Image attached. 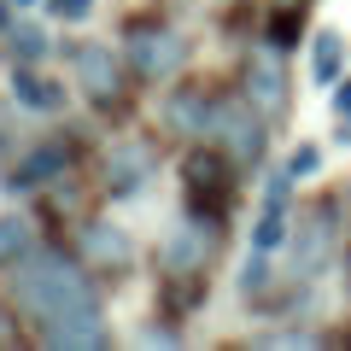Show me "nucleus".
<instances>
[{
  "mask_svg": "<svg viewBox=\"0 0 351 351\" xmlns=\"http://www.w3.org/2000/svg\"><path fill=\"white\" fill-rule=\"evenodd\" d=\"M12 304L29 322H59V316L100 311V287L76 258H64L53 246H29L12 263Z\"/></svg>",
  "mask_w": 351,
  "mask_h": 351,
  "instance_id": "f257e3e1",
  "label": "nucleus"
},
{
  "mask_svg": "<svg viewBox=\"0 0 351 351\" xmlns=\"http://www.w3.org/2000/svg\"><path fill=\"white\" fill-rule=\"evenodd\" d=\"M205 141H217V147L234 158V170H258L263 152H269V117H263L258 106L240 94V88H217V106H211V129H205Z\"/></svg>",
  "mask_w": 351,
  "mask_h": 351,
  "instance_id": "f03ea898",
  "label": "nucleus"
},
{
  "mask_svg": "<svg viewBox=\"0 0 351 351\" xmlns=\"http://www.w3.org/2000/svg\"><path fill=\"white\" fill-rule=\"evenodd\" d=\"M182 182H188V211H205L217 223L234 211V158L217 141H193L182 152Z\"/></svg>",
  "mask_w": 351,
  "mask_h": 351,
  "instance_id": "7ed1b4c3",
  "label": "nucleus"
},
{
  "mask_svg": "<svg viewBox=\"0 0 351 351\" xmlns=\"http://www.w3.org/2000/svg\"><path fill=\"white\" fill-rule=\"evenodd\" d=\"M123 59L141 82H170V76L188 71V36L170 24H135L123 41Z\"/></svg>",
  "mask_w": 351,
  "mask_h": 351,
  "instance_id": "20e7f679",
  "label": "nucleus"
},
{
  "mask_svg": "<svg viewBox=\"0 0 351 351\" xmlns=\"http://www.w3.org/2000/svg\"><path fill=\"white\" fill-rule=\"evenodd\" d=\"M217 234H223V223H217V217L188 211L170 234H164L158 269H164V276H205V263L217 258Z\"/></svg>",
  "mask_w": 351,
  "mask_h": 351,
  "instance_id": "39448f33",
  "label": "nucleus"
},
{
  "mask_svg": "<svg viewBox=\"0 0 351 351\" xmlns=\"http://www.w3.org/2000/svg\"><path fill=\"white\" fill-rule=\"evenodd\" d=\"M334 234H339V205H334V199H316V205H304V211L293 217V240H287V252H293V281L322 276L328 252H334Z\"/></svg>",
  "mask_w": 351,
  "mask_h": 351,
  "instance_id": "423d86ee",
  "label": "nucleus"
},
{
  "mask_svg": "<svg viewBox=\"0 0 351 351\" xmlns=\"http://www.w3.org/2000/svg\"><path fill=\"white\" fill-rule=\"evenodd\" d=\"M240 94H246L263 117H281V112H287L293 82H287V53H281L276 41H258V47L246 53V64H240Z\"/></svg>",
  "mask_w": 351,
  "mask_h": 351,
  "instance_id": "0eeeda50",
  "label": "nucleus"
},
{
  "mask_svg": "<svg viewBox=\"0 0 351 351\" xmlns=\"http://www.w3.org/2000/svg\"><path fill=\"white\" fill-rule=\"evenodd\" d=\"M123 53L106 47V41H76L71 47V71H76V88H82L94 106H117L123 100Z\"/></svg>",
  "mask_w": 351,
  "mask_h": 351,
  "instance_id": "6e6552de",
  "label": "nucleus"
},
{
  "mask_svg": "<svg viewBox=\"0 0 351 351\" xmlns=\"http://www.w3.org/2000/svg\"><path fill=\"white\" fill-rule=\"evenodd\" d=\"M152 170H158L152 141H141V135L112 141V152H106V193H112V199H129V193H141L152 182Z\"/></svg>",
  "mask_w": 351,
  "mask_h": 351,
  "instance_id": "1a4fd4ad",
  "label": "nucleus"
},
{
  "mask_svg": "<svg viewBox=\"0 0 351 351\" xmlns=\"http://www.w3.org/2000/svg\"><path fill=\"white\" fill-rule=\"evenodd\" d=\"M36 339L47 351H106L112 322H106V311H82V316H59V322H36Z\"/></svg>",
  "mask_w": 351,
  "mask_h": 351,
  "instance_id": "9d476101",
  "label": "nucleus"
},
{
  "mask_svg": "<svg viewBox=\"0 0 351 351\" xmlns=\"http://www.w3.org/2000/svg\"><path fill=\"white\" fill-rule=\"evenodd\" d=\"M211 106H217V88H205V82L170 88V94H164V129H170V135H188V141H205Z\"/></svg>",
  "mask_w": 351,
  "mask_h": 351,
  "instance_id": "9b49d317",
  "label": "nucleus"
},
{
  "mask_svg": "<svg viewBox=\"0 0 351 351\" xmlns=\"http://www.w3.org/2000/svg\"><path fill=\"white\" fill-rule=\"evenodd\" d=\"M82 263L88 269H100V276H123L129 263H135V246L117 223H82Z\"/></svg>",
  "mask_w": 351,
  "mask_h": 351,
  "instance_id": "f8f14e48",
  "label": "nucleus"
},
{
  "mask_svg": "<svg viewBox=\"0 0 351 351\" xmlns=\"http://www.w3.org/2000/svg\"><path fill=\"white\" fill-rule=\"evenodd\" d=\"M64 170H71V147H64V141H47V147L24 152V158L6 170V188L36 193V188H47V182H64Z\"/></svg>",
  "mask_w": 351,
  "mask_h": 351,
  "instance_id": "ddd939ff",
  "label": "nucleus"
},
{
  "mask_svg": "<svg viewBox=\"0 0 351 351\" xmlns=\"http://www.w3.org/2000/svg\"><path fill=\"white\" fill-rule=\"evenodd\" d=\"M12 100L29 106V112H41V117H53V112H64V88L47 82V76H36L29 64H18L12 71Z\"/></svg>",
  "mask_w": 351,
  "mask_h": 351,
  "instance_id": "4468645a",
  "label": "nucleus"
},
{
  "mask_svg": "<svg viewBox=\"0 0 351 351\" xmlns=\"http://www.w3.org/2000/svg\"><path fill=\"white\" fill-rule=\"evenodd\" d=\"M339 76H346V36L339 29H316L311 36V82L334 88Z\"/></svg>",
  "mask_w": 351,
  "mask_h": 351,
  "instance_id": "2eb2a0df",
  "label": "nucleus"
},
{
  "mask_svg": "<svg viewBox=\"0 0 351 351\" xmlns=\"http://www.w3.org/2000/svg\"><path fill=\"white\" fill-rule=\"evenodd\" d=\"M293 240V205H263L252 223V252H281Z\"/></svg>",
  "mask_w": 351,
  "mask_h": 351,
  "instance_id": "dca6fc26",
  "label": "nucleus"
},
{
  "mask_svg": "<svg viewBox=\"0 0 351 351\" xmlns=\"http://www.w3.org/2000/svg\"><path fill=\"white\" fill-rule=\"evenodd\" d=\"M299 29H304V6L299 0H281L276 12H269V29H263V41H276L281 53L299 47Z\"/></svg>",
  "mask_w": 351,
  "mask_h": 351,
  "instance_id": "f3484780",
  "label": "nucleus"
},
{
  "mask_svg": "<svg viewBox=\"0 0 351 351\" xmlns=\"http://www.w3.org/2000/svg\"><path fill=\"white\" fill-rule=\"evenodd\" d=\"M269 258H276V252H252L246 258V269H240V299H263V293H269V281H276Z\"/></svg>",
  "mask_w": 351,
  "mask_h": 351,
  "instance_id": "a211bd4d",
  "label": "nucleus"
},
{
  "mask_svg": "<svg viewBox=\"0 0 351 351\" xmlns=\"http://www.w3.org/2000/svg\"><path fill=\"white\" fill-rule=\"evenodd\" d=\"M29 252V223L24 217H0V269H12Z\"/></svg>",
  "mask_w": 351,
  "mask_h": 351,
  "instance_id": "6ab92c4d",
  "label": "nucleus"
},
{
  "mask_svg": "<svg viewBox=\"0 0 351 351\" xmlns=\"http://www.w3.org/2000/svg\"><path fill=\"white\" fill-rule=\"evenodd\" d=\"M12 53H18V64H36L41 53H47V36H41L36 24H18L12 29Z\"/></svg>",
  "mask_w": 351,
  "mask_h": 351,
  "instance_id": "aec40b11",
  "label": "nucleus"
},
{
  "mask_svg": "<svg viewBox=\"0 0 351 351\" xmlns=\"http://www.w3.org/2000/svg\"><path fill=\"white\" fill-rule=\"evenodd\" d=\"M287 170L299 176V182H304V176H316V170H322V147H293V158H287Z\"/></svg>",
  "mask_w": 351,
  "mask_h": 351,
  "instance_id": "412c9836",
  "label": "nucleus"
},
{
  "mask_svg": "<svg viewBox=\"0 0 351 351\" xmlns=\"http://www.w3.org/2000/svg\"><path fill=\"white\" fill-rule=\"evenodd\" d=\"M18 339H24V334H18V304L0 299V351H12Z\"/></svg>",
  "mask_w": 351,
  "mask_h": 351,
  "instance_id": "4be33fe9",
  "label": "nucleus"
},
{
  "mask_svg": "<svg viewBox=\"0 0 351 351\" xmlns=\"http://www.w3.org/2000/svg\"><path fill=\"white\" fill-rule=\"evenodd\" d=\"M53 18H64V24H82L88 12H94V0H47Z\"/></svg>",
  "mask_w": 351,
  "mask_h": 351,
  "instance_id": "5701e85b",
  "label": "nucleus"
},
{
  "mask_svg": "<svg viewBox=\"0 0 351 351\" xmlns=\"http://www.w3.org/2000/svg\"><path fill=\"white\" fill-rule=\"evenodd\" d=\"M334 117H351V76L334 82Z\"/></svg>",
  "mask_w": 351,
  "mask_h": 351,
  "instance_id": "b1692460",
  "label": "nucleus"
},
{
  "mask_svg": "<svg viewBox=\"0 0 351 351\" xmlns=\"http://www.w3.org/2000/svg\"><path fill=\"white\" fill-rule=\"evenodd\" d=\"M176 339H182L176 328H147V334H141V346H176Z\"/></svg>",
  "mask_w": 351,
  "mask_h": 351,
  "instance_id": "393cba45",
  "label": "nucleus"
},
{
  "mask_svg": "<svg viewBox=\"0 0 351 351\" xmlns=\"http://www.w3.org/2000/svg\"><path fill=\"white\" fill-rule=\"evenodd\" d=\"M334 141H339V147H351V117H339V135Z\"/></svg>",
  "mask_w": 351,
  "mask_h": 351,
  "instance_id": "a878e982",
  "label": "nucleus"
},
{
  "mask_svg": "<svg viewBox=\"0 0 351 351\" xmlns=\"http://www.w3.org/2000/svg\"><path fill=\"white\" fill-rule=\"evenodd\" d=\"M12 6H36V0H12Z\"/></svg>",
  "mask_w": 351,
  "mask_h": 351,
  "instance_id": "bb28decb",
  "label": "nucleus"
},
{
  "mask_svg": "<svg viewBox=\"0 0 351 351\" xmlns=\"http://www.w3.org/2000/svg\"><path fill=\"white\" fill-rule=\"evenodd\" d=\"M0 24H6V12H0Z\"/></svg>",
  "mask_w": 351,
  "mask_h": 351,
  "instance_id": "cd10ccee",
  "label": "nucleus"
}]
</instances>
